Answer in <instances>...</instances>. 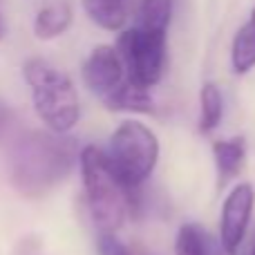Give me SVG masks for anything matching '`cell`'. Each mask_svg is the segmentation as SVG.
I'll list each match as a JSON object with an SVG mask.
<instances>
[{"instance_id": "obj_1", "label": "cell", "mask_w": 255, "mask_h": 255, "mask_svg": "<svg viewBox=\"0 0 255 255\" xmlns=\"http://www.w3.org/2000/svg\"><path fill=\"white\" fill-rule=\"evenodd\" d=\"M79 141L65 132L27 130L7 152V172L13 190L25 199H43L72 175L81 159Z\"/></svg>"}, {"instance_id": "obj_2", "label": "cell", "mask_w": 255, "mask_h": 255, "mask_svg": "<svg viewBox=\"0 0 255 255\" xmlns=\"http://www.w3.org/2000/svg\"><path fill=\"white\" fill-rule=\"evenodd\" d=\"M85 204L99 231H117L130 215V190L112 168L110 157L99 145H85L79 159Z\"/></svg>"}, {"instance_id": "obj_3", "label": "cell", "mask_w": 255, "mask_h": 255, "mask_svg": "<svg viewBox=\"0 0 255 255\" xmlns=\"http://www.w3.org/2000/svg\"><path fill=\"white\" fill-rule=\"evenodd\" d=\"M22 79L29 85L34 110L45 128L67 134L79 124V92L67 74L45 58H29L22 65Z\"/></svg>"}, {"instance_id": "obj_4", "label": "cell", "mask_w": 255, "mask_h": 255, "mask_svg": "<svg viewBox=\"0 0 255 255\" xmlns=\"http://www.w3.org/2000/svg\"><path fill=\"white\" fill-rule=\"evenodd\" d=\"M112 168L128 188H143L159 161V139L145 124L126 119L106 148Z\"/></svg>"}, {"instance_id": "obj_5", "label": "cell", "mask_w": 255, "mask_h": 255, "mask_svg": "<svg viewBox=\"0 0 255 255\" xmlns=\"http://www.w3.org/2000/svg\"><path fill=\"white\" fill-rule=\"evenodd\" d=\"M166 34L168 31L134 25L121 31L117 38V52L124 61L128 76L148 90L157 85L166 72Z\"/></svg>"}, {"instance_id": "obj_6", "label": "cell", "mask_w": 255, "mask_h": 255, "mask_svg": "<svg viewBox=\"0 0 255 255\" xmlns=\"http://www.w3.org/2000/svg\"><path fill=\"white\" fill-rule=\"evenodd\" d=\"M255 208V188L249 181L235 184L229 190L220 213V242L226 255H238L244 240L251 233Z\"/></svg>"}, {"instance_id": "obj_7", "label": "cell", "mask_w": 255, "mask_h": 255, "mask_svg": "<svg viewBox=\"0 0 255 255\" xmlns=\"http://www.w3.org/2000/svg\"><path fill=\"white\" fill-rule=\"evenodd\" d=\"M83 81L90 92L101 103H106L128 81L126 65L117 47H110V45L94 47L83 63Z\"/></svg>"}, {"instance_id": "obj_8", "label": "cell", "mask_w": 255, "mask_h": 255, "mask_svg": "<svg viewBox=\"0 0 255 255\" xmlns=\"http://www.w3.org/2000/svg\"><path fill=\"white\" fill-rule=\"evenodd\" d=\"M213 159L217 170V188H226L242 172L247 163V139L242 134L217 139L213 143Z\"/></svg>"}, {"instance_id": "obj_9", "label": "cell", "mask_w": 255, "mask_h": 255, "mask_svg": "<svg viewBox=\"0 0 255 255\" xmlns=\"http://www.w3.org/2000/svg\"><path fill=\"white\" fill-rule=\"evenodd\" d=\"M175 255H226L220 238H213L211 233L199 224H181L175 240Z\"/></svg>"}, {"instance_id": "obj_10", "label": "cell", "mask_w": 255, "mask_h": 255, "mask_svg": "<svg viewBox=\"0 0 255 255\" xmlns=\"http://www.w3.org/2000/svg\"><path fill=\"white\" fill-rule=\"evenodd\" d=\"M103 106L108 110L115 112H136V115H148L154 110L152 97H150V90L143 85L134 83V81L128 76V81L108 99Z\"/></svg>"}, {"instance_id": "obj_11", "label": "cell", "mask_w": 255, "mask_h": 255, "mask_svg": "<svg viewBox=\"0 0 255 255\" xmlns=\"http://www.w3.org/2000/svg\"><path fill=\"white\" fill-rule=\"evenodd\" d=\"M132 0H83V9L90 20L103 29L117 31L130 16Z\"/></svg>"}, {"instance_id": "obj_12", "label": "cell", "mask_w": 255, "mask_h": 255, "mask_svg": "<svg viewBox=\"0 0 255 255\" xmlns=\"http://www.w3.org/2000/svg\"><path fill=\"white\" fill-rule=\"evenodd\" d=\"M231 65L235 74H247L255 67V7L249 20L238 29L231 47Z\"/></svg>"}, {"instance_id": "obj_13", "label": "cell", "mask_w": 255, "mask_h": 255, "mask_svg": "<svg viewBox=\"0 0 255 255\" xmlns=\"http://www.w3.org/2000/svg\"><path fill=\"white\" fill-rule=\"evenodd\" d=\"M72 25V9L67 2H56L43 7L36 13L34 20V34L40 40H52L56 36H61L63 31H67V27Z\"/></svg>"}, {"instance_id": "obj_14", "label": "cell", "mask_w": 255, "mask_h": 255, "mask_svg": "<svg viewBox=\"0 0 255 255\" xmlns=\"http://www.w3.org/2000/svg\"><path fill=\"white\" fill-rule=\"evenodd\" d=\"M224 115V97L215 83H204L199 92V132L211 134Z\"/></svg>"}, {"instance_id": "obj_15", "label": "cell", "mask_w": 255, "mask_h": 255, "mask_svg": "<svg viewBox=\"0 0 255 255\" xmlns=\"http://www.w3.org/2000/svg\"><path fill=\"white\" fill-rule=\"evenodd\" d=\"M170 18H172V0H141L139 7H136L134 25L168 31Z\"/></svg>"}, {"instance_id": "obj_16", "label": "cell", "mask_w": 255, "mask_h": 255, "mask_svg": "<svg viewBox=\"0 0 255 255\" xmlns=\"http://www.w3.org/2000/svg\"><path fill=\"white\" fill-rule=\"evenodd\" d=\"M97 251L99 255H134V251L126 247L110 231H99L97 233Z\"/></svg>"}, {"instance_id": "obj_17", "label": "cell", "mask_w": 255, "mask_h": 255, "mask_svg": "<svg viewBox=\"0 0 255 255\" xmlns=\"http://www.w3.org/2000/svg\"><path fill=\"white\" fill-rule=\"evenodd\" d=\"M9 124H11V110H9V106L0 99V139L7 134Z\"/></svg>"}, {"instance_id": "obj_18", "label": "cell", "mask_w": 255, "mask_h": 255, "mask_svg": "<svg viewBox=\"0 0 255 255\" xmlns=\"http://www.w3.org/2000/svg\"><path fill=\"white\" fill-rule=\"evenodd\" d=\"M238 255H255V231L249 233V238L244 240V244H242V249H240Z\"/></svg>"}, {"instance_id": "obj_19", "label": "cell", "mask_w": 255, "mask_h": 255, "mask_svg": "<svg viewBox=\"0 0 255 255\" xmlns=\"http://www.w3.org/2000/svg\"><path fill=\"white\" fill-rule=\"evenodd\" d=\"M4 31H7V25H4V11H2V0H0V40L4 38Z\"/></svg>"}, {"instance_id": "obj_20", "label": "cell", "mask_w": 255, "mask_h": 255, "mask_svg": "<svg viewBox=\"0 0 255 255\" xmlns=\"http://www.w3.org/2000/svg\"><path fill=\"white\" fill-rule=\"evenodd\" d=\"M132 251H134V255H154V253H150L148 249H143V247H134Z\"/></svg>"}]
</instances>
